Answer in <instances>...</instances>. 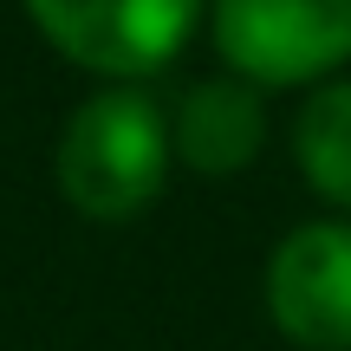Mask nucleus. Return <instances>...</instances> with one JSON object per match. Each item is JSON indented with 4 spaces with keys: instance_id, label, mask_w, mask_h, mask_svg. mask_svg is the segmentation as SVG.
<instances>
[{
    "instance_id": "1",
    "label": "nucleus",
    "mask_w": 351,
    "mask_h": 351,
    "mask_svg": "<svg viewBox=\"0 0 351 351\" xmlns=\"http://www.w3.org/2000/svg\"><path fill=\"white\" fill-rule=\"evenodd\" d=\"M176 143H169V111L143 85H104L65 117L59 137V195L85 221H130L143 215L169 182Z\"/></svg>"
},
{
    "instance_id": "2",
    "label": "nucleus",
    "mask_w": 351,
    "mask_h": 351,
    "mask_svg": "<svg viewBox=\"0 0 351 351\" xmlns=\"http://www.w3.org/2000/svg\"><path fill=\"white\" fill-rule=\"evenodd\" d=\"M208 33L234 78L313 91L351 65V0H208Z\"/></svg>"
},
{
    "instance_id": "3",
    "label": "nucleus",
    "mask_w": 351,
    "mask_h": 351,
    "mask_svg": "<svg viewBox=\"0 0 351 351\" xmlns=\"http://www.w3.org/2000/svg\"><path fill=\"white\" fill-rule=\"evenodd\" d=\"M52 52L111 85H143L195 39L208 0H26Z\"/></svg>"
},
{
    "instance_id": "4",
    "label": "nucleus",
    "mask_w": 351,
    "mask_h": 351,
    "mask_svg": "<svg viewBox=\"0 0 351 351\" xmlns=\"http://www.w3.org/2000/svg\"><path fill=\"white\" fill-rule=\"evenodd\" d=\"M267 319L300 351H351V215L300 221L267 254Z\"/></svg>"
},
{
    "instance_id": "5",
    "label": "nucleus",
    "mask_w": 351,
    "mask_h": 351,
    "mask_svg": "<svg viewBox=\"0 0 351 351\" xmlns=\"http://www.w3.org/2000/svg\"><path fill=\"white\" fill-rule=\"evenodd\" d=\"M169 143H176V163L195 169V176H241L261 156L267 143V104L261 85L247 78H202V85L182 91V104L169 111Z\"/></svg>"
},
{
    "instance_id": "6",
    "label": "nucleus",
    "mask_w": 351,
    "mask_h": 351,
    "mask_svg": "<svg viewBox=\"0 0 351 351\" xmlns=\"http://www.w3.org/2000/svg\"><path fill=\"white\" fill-rule=\"evenodd\" d=\"M293 163L326 208L351 215V78H326L306 91L293 117Z\"/></svg>"
}]
</instances>
